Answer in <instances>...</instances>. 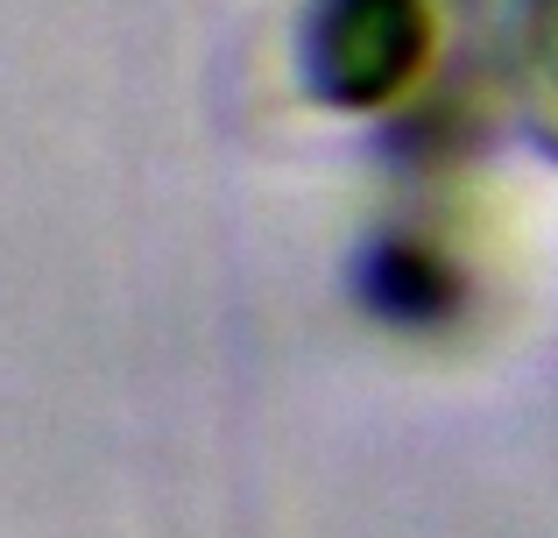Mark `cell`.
<instances>
[{
	"label": "cell",
	"mask_w": 558,
	"mask_h": 538,
	"mask_svg": "<svg viewBox=\"0 0 558 538\" xmlns=\"http://www.w3.org/2000/svg\"><path fill=\"white\" fill-rule=\"evenodd\" d=\"M432 0H312L304 14V79L326 107L368 113L403 99L432 64Z\"/></svg>",
	"instance_id": "obj_1"
},
{
	"label": "cell",
	"mask_w": 558,
	"mask_h": 538,
	"mask_svg": "<svg viewBox=\"0 0 558 538\" xmlns=\"http://www.w3.org/2000/svg\"><path fill=\"white\" fill-rule=\"evenodd\" d=\"M509 79L531 135L558 156V0H509Z\"/></svg>",
	"instance_id": "obj_2"
}]
</instances>
